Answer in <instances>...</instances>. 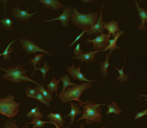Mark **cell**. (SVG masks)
<instances>
[{
    "instance_id": "1",
    "label": "cell",
    "mask_w": 147,
    "mask_h": 128,
    "mask_svg": "<svg viewBox=\"0 0 147 128\" xmlns=\"http://www.w3.org/2000/svg\"><path fill=\"white\" fill-rule=\"evenodd\" d=\"M93 88V84L90 82H85L83 84H77L76 86H71L70 87H67L64 91L58 94V98L63 104L69 103L72 101H77L78 103L83 104L80 100V97L83 92L86 90H90Z\"/></svg>"
},
{
    "instance_id": "2",
    "label": "cell",
    "mask_w": 147,
    "mask_h": 128,
    "mask_svg": "<svg viewBox=\"0 0 147 128\" xmlns=\"http://www.w3.org/2000/svg\"><path fill=\"white\" fill-rule=\"evenodd\" d=\"M79 105L83 107V115L80 118L77 120L78 122L82 120H86V123L87 125H91L95 123H101L102 110L100 108L101 105H106L105 104H96L93 102L86 100L83 104L80 103Z\"/></svg>"
},
{
    "instance_id": "3",
    "label": "cell",
    "mask_w": 147,
    "mask_h": 128,
    "mask_svg": "<svg viewBox=\"0 0 147 128\" xmlns=\"http://www.w3.org/2000/svg\"><path fill=\"white\" fill-rule=\"evenodd\" d=\"M98 17L99 14L97 12L82 14L74 8L70 17V21L79 29L88 30L96 24Z\"/></svg>"
},
{
    "instance_id": "4",
    "label": "cell",
    "mask_w": 147,
    "mask_h": 128,
    "mask_svg": "<svg viewBox=\"0 0 147 128\" xmlns=\"http://www.w3.org/2000/svg\"><path fill=\"white\" fill-rule=\"evenodd\" d=\"M0 70H2L4 72H6V74L3 76V78L4 80L16 83L32 82L37 85H39L37 82H35L34 80H32L30 77H28L26 74L27 71L23 68V64L22 63L17 64H15L13 66H9L7 69L0 67Z\"/></svg>"
},
{
    "instance_id": "5",
    "label": "cell",
    "mask_w": 147,
    "mask_h": 128,
    "mask_svg": "<svg viewBox=\"0 0 147 128\" xmlns=\"http://www.w3.org/2000/svg\"><path fill=\"white\" fill-rule=\"evenodd\" d=\"M20 106V103L14 100V96L8 94L4 98H0V114L12 118L18 113Z\"/></svg>"
},
{
    "instance_id": "6",
    "label": "cell",
    "mask_w": 147,
    "mask_h": 128,
    "mask_svg": "<svg viewBox=\"0 0 147 128\" xmlns=\"http://www.w3.org/2000/svg\"><path fill=\"white\" fill-rule=\"evenodd\" d=\"M20 43L22 44V47L23 51L26 52L28 54H35L36 52H39L45 53V54H47V55L50 56L52 57H54V54H51V53L47 52V51H45L42 48L37 45L34 43V41L30 40V39H26V38H21L20 40Z\"/></svg>"
},
{
    "instance_id": "7",
    "label": "cell",
    "mask_w": 147,
    "mask_h": 128,
    "mask_svg": "<svg viewBox=\"0 0 147 128\" xmlns=\"http://www.w3.org/2000/svg\"><path fill=\"white\" fill-rule=\"evenodd\" d=\"M73 7L72 6L70 7H65L64 11L63 13L60 15L59 17H56V18L53 19H45L44 21L46 23L52 22L53 21H55V20H58L61 23V27L63 28H67L70 25V22H69V19H70L72 14H73Z\"/></svg>"
},
{
    "instance_id": "8",
    "label": "cell",
    "mask_w": 147,
    "mask_h": 128,
    "mask_svg": "<svg viewBox=\"0 0 147 128\" xmlns=\"http://www.w3.org/2000/svg\"><path fill=\"white\" fill-rule=\"evenodd\" d=\"M82 67V64H80L78 67H76V65L74 64H73V65L71 67H67V72L69 73V75L70 77L73 79V80H78L80 82H98V80H88L85 77V76L82 74V72H80V68Z\"/></svg>"
},
{
    "instance_id": "9",
    "label": "cell",
    "mask_w": 147,
    "mask_h": 128,
    "mask_svg": "<svg viewBox=\"0 0 147 128\" xmlns=\"http://www.w3.org/2000/svg\"><path fill=\"white\" fill-rule=\"evenodd\" d=\"M109 41V39L108 38V34L102 33L100 36H98L96 38L93 40L88 39L86 43H93V48L96 50H100V52L106 49L108 46V42Z\"/></svg>"
},
{
    "instance_id": "10",
    "label": "cell",
    "mask_w": 147,
    "mask_h": 128,
    "mask_svg": "<svg viewBox=\"0 0 147 128\" xmlns=\"http://www.w3.org/2000/svg\"><path fill=\"white\" fill-rule=\"evenodd\" d=\"M29 9H30V7H28L27 10H26V11H22V10L20 9V7H17H17H14V8L12 9V11H11V17H13L15 19H17L20 20V21H27L32 17H33V16L35 15L36 14L40 12L39 11H37L34 13H29L28 11H27Z\"/></svg>"
},
{
    "instance_id": "11",
    "label": "cell",
    "mask_w": 147,
    "mask_h": 128,
    "mask_svg": "<svg viewBox=\"0 0 147 128\" xmlns=\"http://www.w3.org/2000/svg\"><path fill=\"white\" fill-rule=\"evenodd\" d=\"M103 5H104V2L103 3L101 7V9H100V14H99L98 19L97 21H96V24L93 26V27H90L89 29L87 30V34L88 36H90L91 34H102L103 33L104 31V28H103V17H102V12H103Z\"/></svg>"
},
{
    "instance_id": "12",
    "label": "cell",
    "mask_w": 147,
    "mask_h": 128,
    "mask_svg": "<svg viewBox=\"0 0 147 128\" xmlns=\"http://www.w3.org/2000/svg\"><path fill=\"white\" fill-rule=\"evenodd\" d=\"M100 50H96V51L89 52L85 53V54H80L78 56H75V57H72L73 60H78V61L82 62H86L87 64H89L90 62H96V60L95 59V56L97 54Z\"/></svg>"
},
{
    "instance_id": "13",
    "label": "cell",
    "mask_w": 147,
    "mask_h": 128,
    "mask_svg": "<svg viewBox=\"0 0 147 128\" xmlns=\"http://www.w3.org/2000/svg\"><path fill=\"white\" fill-rule=\"evenodd\" d=\"M38 1L43 4L44 8L53 11H57L63 7H65V6L60 3V0H38Z\"/></svg>"
},
{
    "instance_id": "14",
    "label": "cell",
    "mask_w": 147,
    "mask_h": 128,
    "mask_svg": "<svg viewBox=\"0 0 147 128\" xmlns=\"http://www.w3.org/2000/svg\"><path fill=\"white\" fill-rule=\"evenodd\" d=\"M135 4H136V7H137L138 11H139V16L140 17L141 20H142V23H141L140 25L138 27V29L139 30H144L146 29V22L147 21V9L144 8H141L139 7V1L137 0H135L134 1Z\"/></svg>"
},
{
    "instance_id": "15",
    "label": "cell",
    "mask_w": 147,
    "mask_h": 128,
    "mask_svg": "<svg viewBox=\"0 0 147 128\" xmlns=\"http://www.w3.org/2000/svg\"><path fill=\"white\" fill-rule=\"evenodd\" d=\"M47 118L52 123V125H54L57 128L63 127L65 123L64 119L62 117L60 113H54L50 112V113L47 115Z\"/></svg>"
},
{
    "instance_id": "16",
    "label": "cell",
    "mask_w": 147,
    "mask_h": 128,
    "mask_svg": "<svg viewBox=\"0 0 147 128\" xmlns=\"http://www.w3.org/2000/svg\"><path fill=\"white\" fill-rule=\"evenodd\" d=\"M103 28L104 29H107L109 31V34H108V38L110 39L111 34L113 35L114 37L117 31H120V28L119 26V21H115L114 20H112L109 22H103Z\"/></svg>"
},
{
    "instance_id": "17",
    "label": "cell",
    "mask_w": 147,
    "mask_h": 128,
    "mask_svg": "<svg viewBox=\"0 0 147 128\" xmlns=\"http://www.w3.org/2000/svg\"><path fill=\"white\" fill-rule=\"evenodd\" d=\"M112 52L110 51L109 53L106 54V60L104 62H99V65H100V73L101 74L102 77L104 79L108 77V72H109V67L110 66L109 60L111 57Z\"/></svg>"
},
{
    "instance_id": "18",
    "label": "cell",
    "mask_w": 147,
    "mask_h": 128,
    "mask_svg": "<svg viewBox=\"0 0 147 128\" xmlns=\"http://www.w3.org/2000/svg\"><path fill=\"white\" fill-rule=\"evenodd\" d=\"M81 113H82V112H81V110H80V106L79 105H77L76 103H73V101H72L71 110H70V113H69V114H67V115H65L64 117V118H66V117H70V123H69V125L66 127L67 128V127H70V125H71L73 123V121L75 120V118H76V116L78 115H80V114H81Z\"/></svg>"
},
{
    "instance_id": "19",
    "label": "cell",
    "mask_w": 147,
    "mask_h": 128,
    "mask_svg": "<svg viewBox=\"0 0 147 128\" xmlns=\"http://www.w3.org/2000/svg\"><path fill=\"white\" fill-rule=\"evenodd\" d=\"M123 33H124V31H121V30L119 31H117V33L116 34V36L113 37V40H109V44H108V46L106 47V49L102 50L101 52H106L108 51V50H110V51L111 52H114L116 50H119V49H120V47L117 45V41L119 39V37H120Z\"/></svg>"
},
{
    "instance_id": "20",
    "label": "cell",
    "mask_w": 147,
    "mask_h": 128,
    "mask_svg": "<svg viewBox=\"0 0 147 128\" xmlns=\"http://www.w3.org/2000/svg\"><path fill=\"white\" fill-rule=\"evenodd\" d=\"M126 60H124V62H123V67H122L121 70H119L118 67L112 65V67H114V68L119 72V76H118V77H116V79L119 80V82H126L128 81V80L129 79V75H128V74H125L124 73V67H125V64H126Z\"/></svg>"
},
{
    "instance_id": "21",
    "label": "cell",
    "mask_w": 147,
    "mask_h": 128,
    "mask_svg": "<svg viewBox=\"0 0 147 128\" xmlns=\"http://www.w3.org/2000/svg\"><path fill=\"white\" fill-rule=\"evenodd\" d=\"M36 70H40V71L42 72V74L43 84H44L45 80L46 74H47V73L50 70V66H49V64H48V63H47V62L46 61V60L44 62V65H43L42 67H40V66L39 65L38 67H36V68H34V71H33V72L32 73V74H31V75H30V77H32L33 74H34V72H35Z\"/></svg>"
},
{
    "instance_id": "22",
    "label": "cell",
    "mask_w": 147,
    "mask_h": 128,
    "mask_svg": "<svg viewBox=\"0 0 147 128\" xmlns=\"http://www.w3.org/2000/svg\"><path fill=\"white\" fill-rule=\"evenodd\" d=\"M108 111L106 113V115H109L110 114H115V115H120L122 113V110H121L120 107L117 105V103L113 102L111 104L108 105Z\"/></svg>"
},
{
    "instance_id": "23",
    "label": "cell",
    "mask_w": 147,
    "mask_h": 128,
    "mask_svg": "<svg viewBox=\"0 0 147 128\" xmlns=\"http://www.w3.org/2000/svg\"><path fill=\"white\" fill-rule=\"evenodd\" d=\"M26 117H28V118L33 119V118H40L42 119L43 115L42 114V113L40 112V108H39V105L36 106V107L32 109L27 115H26Z\"/></svg>"
},
{
    "instance_id": "24",
    "label": "cell",
    "mask_w": 147,
    "mask_h": 128,
    "mask_svg": "<svg viewBox=\"0 0 147 128\" xmlns=\"http://www.w3.org/2000/svg\"><path fill=\"white\" fill-rule=\"evenodd\" d=\"M16 41H17V39L14 40V41L11 42L7 45V47H6L4 51L3 52L2 56H3V58H4V60H5V61H9V60H10V57H11V56H10V53H11L13 51H14V48L11 47V45H12Z\"/></svg>"
},
{
    "instance_id": "25",
    "label": "cell",
    "mask_w": 147,
    "mask_h": 128,
    "mask_svg": "<svg viewBox=\"0 0 147 128\" xmlns=\"http://www.w3.org/2000/svg\"><path fill=\"white\" fill-rule=\"evenodd\" d=\"M33 124V128H41L45 126V125L46 124H52L51 122L49 120V121H43L41 120V119L40 118H33V120L30 123H28L26 124V125H31Z\"/></svg>"
},
{
    "instance_id": "26",
    "label": "cell",
    "mask_w": 147,
    "mask_h": 128,
    "mask_svg": "<svg viewBox=\"0 0 147 128\" xmlns=\"http://www.w3.org/2000/svg\"><path fill=\"white\" fill-rule=\"evenodd\" d=\"M45 57V53H42V54H35V56H34V58L30 59L28 61V62L30 63V64L34 66V69L37 67V65H40V63H41L42 59Z\"/></svg>"
},
{
    "instance_id": "27",
    "label": "cell",
    "mask_w": 147,
    "mask_h": 128,
    "mask_svg": "<svg viewBox=\"0 0 147 128\" xmlns=\"http://www.w3.org/2000/svg\"><path fill=\"white\" fill-rule=\"evenodd\" d=\"M60 81H61V79L60 78L58 80H56V79L53 77V78L52 79V81L47 85V90H50V91L53 93L54 92H55L56 94L57 95V88H58V84H59V82H60Z\"/></svg>"
},
{
    "instance_id": "28",
    "label": "cell",
    "mask_w": 147,
    "mask_h": 128,
    "mask_svg": "<svg viewBox=\"0 0 147 128\" xmlns=\"http://www.w3.org/2000/svg\"><path fill=\"white\" fill-rule=\"evenodd\" d=\"M61 79V81L63 83V90L62 91H64L67 87H70V86H76L77 85V84L76 83H73L70 81V77L68 74H64L62 77H60Z\"/></svg>"
},
{
    "instance_id": "29",
    "label": "cell",
    "mask_w": 147,
    "mask_h": 128,
    "mask_svg": "<svg viewBox=\"0 0 147 128\" xmlns=\"http://www.w3.org/2000/svg\"><path fill=\"white\" fill-rule=\"evenodd\" d=\"M37 86L39 87V90H40V92L42 94V95L44 96L46 99H47L50 102L51 101V100H53V92H51L50 90H45L44 87V84H43L42 85H40V84H39V85Z\"/></svg>"
},
{
    "instance_id": "30",
    "label": "cell",
    "mask_w": 147,
    "mask_h": 128,
    "mask_svg": "<svg viewBox=\"0 0 147 128\" xmlns=\"http://www.w3.org/2000/svg\"><path fill=\"white\" fill-rule=\"evenodd\" d=\"M39 92H40V90H39L38 86L36 87L34 89H32L31 87H27L25 90L26 95H27L28 97H31V98H34V96H35Z\"/></svg>"
},
{
    "instance_id": "31",
    "label": "cell",
    "mask_w": 147,
    "mask_h": 128,
    "mask_svg": "<svg viewBox=\"0 0 147 128\" xmlns=\"http://www.w3.org/2000/svg\"><path fill=\"white\" fill-rule=\"evenodd\" d=\"M0 22L2 24L3 27H4L5 29L9 30L11 29V26H12L13 22L12 21L7 17H6L5 18L3 19L0 20Z\"/></svg>"
},
{
    "instance_id": "32",
    "label": "cell",
    "mask_w": 147,
    "mask_h": 128,
    "mask_svg": "<svg viewBox=\"0 0 147 128\" xmlns=\"http://www.w3.org/2000/svg\"><path fill=\"white\" fill-rule=\"evenodd\" d=\"M34 99H36V100H38V101L41 102V103H42V104L45 105L47 106V107H49V106H50V101H49V100H47V99H46L45 97L44 96L42 95V93L40 92H39L37 93V94H36L35 96H34Z\"/></svg>"
},
{
    "instance_id": "33",
    "label": "cell",
    "mask_w": 147,
    "mask_h": 128,
    "mask_svg": "<svg viewBox=\"0 0 147 128\" xmlns=\"http://www.w3.org/2000/svg\"><path fill=\"white\" fill-rule=\"evenodd\" d=\"M3 127L5 128H17L18 126L16 125V120H9L7 123H5L3 125Z\"/></svg>"
},
{
    "instance_id": "34",
    "label": "cell",
    "mask_w": 147,
    "mask_h": 128,
    "mask_svg": "<svg viewBox=\"0 0 147 128\" xmlns=\"http://www.w3.org/2000/svg\"><path fill=\"white\" fill-rule=\"evenodd\" d=\"M80 45H81V43L80 42L78 43L77 44V46H76L74 51H73V54H74V56H78L79 55V54L83 53V50H82L81 48H80Z\"/></svg>"
},
{
    "instance_id": "35",
    "label": "cell",
    "mask_w": 147,
    "mask_h": 128,
    "mask_svg": "<svg viewBox=\"0 0 147 128\" xmlns=\"http://www.w3.org/2000/svg\"><path fill=\"white\" fill-rule=\"evenodd\" d=\"M86 32H87V30H83V32H82V33H80V34H79V35L77 37H76V40H75L74 41H73V42H72L71 44H70V45H68V47H73V46L74 45V44H76V43L78 41V40H80V39L82 37H83V34H86Z\"/></svg>"
},
{
    "instance_id": "36",
    "label": "cell",
    "mask_w": 147,
    "mask_h": 128,
    "mask_svg": "<svg viewBox=\"0 0 147 128\" xmlns=\"http://www.w3.org/2000/svg\"><path fill=\"white\" fill-rule=\"evenodd\" d=\"M145 115H147V108L145 110H144V111L140 112V113H138L136 115V116H135L134 120H138V119L142 118V117H144V116Z\"/></svg>"
},
{
    "instance_id": "37",
    "label": "cell",
    "mask_w": 147,
    "mask_h": 128,
    "mask_svg": "<svg viewBox=\"0 0 147 128\" xmlns=\"http://www.w3.org/2000/svg\"><path fill=\"white\" fill-rule=\"evenodd\" d=\"M146 97V99H145V100H144V101H142V103H144V102H145V101H146V100H147V94H139V98H138V99H139H139H140V98H141V97Z\"/></svg>"
},
{
    "instance_id": "38",
    "label": "cell",
    "mask_w": 147,
    "mask_h": 128,
    "mask_svg": "<svg viewBox=\"0 0 147 128\" xmlns=\"http://www.w3.org/2000/svg\"><path fill=\"white\" fill-rule=\"evenodd\" d=\"M9 0H3V1H0V3H4V11H6V4H7V2Z\"/></svg>"
},
{
    "instance_id": "39",
    "label": "cell",
    "mask_w": 147,
    "mask_h": 128,
    "mask_svg": "<svg viewBox=\"0 0 147 128\" xmlns=\"http://www.w3.org/2000/svg\"><path fill=\"white\" fill-rule=\"evenodd\" d=\"M80 1H81L83 3H85V4H86V3H88V2H90V1H96V0H80Z\"/></svg>"
},
{
    "instance_id": "40",
    "label": "cell",
    "mask_w": 147,
    "mask_h": 128,
    "mask_svg": "<svg viewBox=\"0 0 147 128\" xmlns=\"http://www.w3.org/2000/svg\"><path fill=\"white\" fill-rule=\"evenodd\" d=\"M1 56H2V53H0V57H1Z\"/></svg>"
},
{
    "instance_id": "41",
    "label": "cell",
    "mask_w": 147,
    "mask_h": 128,
    "mask_svg": "<svg viewBox=\"0 0 147 128\" xmlns=\"http://www.w3.org/2000/svg\"><path fill=\"white\" fill-rule=\"evenodd\" d=\"M143 1V0H141V1H139V2H141V1Z\"/></svg>"
}]
</instances>
